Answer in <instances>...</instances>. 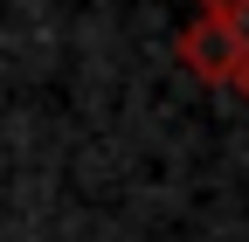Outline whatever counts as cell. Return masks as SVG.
Here are the masks:
<instances>
[{
	"mask_svg": "<svg viewBox=\"0 0 249 242\" xmlns=\"http://www.w3.org/2000/svg\"><path fill=\"white\" fill-rule=\"evenodd\" d=\"M242 49H249V35H242V21H229V14H201L180 35V55H187V69H194L201 83H229L235 63H242Z\"/></svg>",
	"mask_w": 249,
	"mask_h": 242,
	"instance_id": "cell-1",
	"label": "cell"
},
{
	"mask_svg": "<svg viewBox=\"0 0 249 242\" xmlns=\"http://www.w3.org/2000/svg\"><path fill=\"white\" fill-rule=\"evenodd\" d=\"M201 14H229V21H242V14H249V0H201Z\"/></svg>",
	"mask_w": 249,
	"mask_h": 242,
	"instance_id": "cell-2",
	"label": "cell"
},
{
	"mask_svg": "<svg viewBox=\"0 0 249 242\" xmlns=\"http://www.w3.org/2000/svg\"><path fill=\"white\" fill-rule=\"evenodd\" d=\"M229 90H242V97H249V49H242V63H235V76H229Z\"/></svg>",
	"mask_w": 249,
	"mask_h": 242,
	"instance_id": "cell-3",
	"label": "cell"
}]
</instances>
